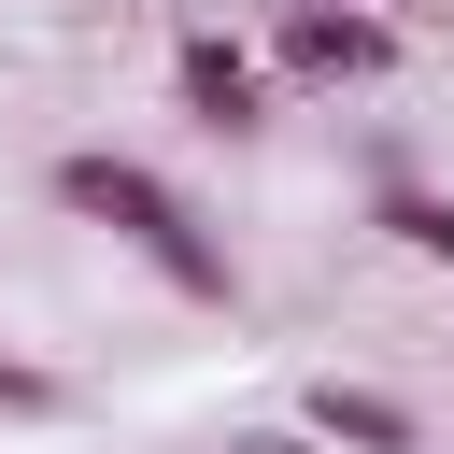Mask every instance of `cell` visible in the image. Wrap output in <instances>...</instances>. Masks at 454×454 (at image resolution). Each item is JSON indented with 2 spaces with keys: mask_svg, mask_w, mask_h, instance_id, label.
Returning a JSON list of instances; mask_svg holds the SVG:
<instances>
[{
  "mask_svg": "<svg viewBox=\"0 0 454 454\" xmlns=\"http://www.w3.org/2000/svg\"><path fill=\"white\" fill-rule=\"evenodd\" d=\"M43 199L71 213V227H99L114 255H142L184 312H241V270H227V241L199 227V199L156 170V156H114V142H71L57 170H43Z\"/></svg>",
  "mask_w": 454,
  "mask_h": 454,
  "instance_id": "1",
  "label": "cell"
},
{
  "mask_svg": "<svg viewBox=\"0 0 454 454\" xmlns=\"http://www.w3.org/2000/svg\"><path fill=\"white\" fill-rule=\"evenodd\" d=\"M383 71H397V14L383 0H270V85L340 99V85H383Z\"/></svg>",
  "mask_w": 454,
  "mask_h": 454,
  "instance_id": "2",
  "label": "cell"
},
{
  "mask_svg": "<svg viewBox=\"0 0 454 454\" xmlns=\"http://www.w3.org/2000/svg\"><path fill=\"white\" fill-rule=\"evenodd\" d=\"M170 99H184L213 142H255V128H270V57L227 43V28H184V43H170Z\"/></svg>",
  "mask_w": 454,
  "mask_h": 454,
  "instance_id": "3",
  "label": "cell"
},
{
  "mask_svg": "<svg viewBox=\"0 0 454 454\" xmlns=\"http://www.w3.org/2000/svg\"><path fill=\"white\" fill-rule=\"evenodd\" d=\"M298 426H312L326 454H426L411 397H383V383H340V369H312V383H298Z\"/></svg>",
  "mask_w": 454,
  "mask_h": 454,
  "instance_id": "4",
  "label": "cell"
},
{
  "mask_svg": "<svg viewBox=\"0 0 454 454\" xmlns=\"http://www.w3.org/2000/svg\"><path fill=\"white\" fill-rule=\"evenodd\" d=\"M369 227H383V241H397L411 270H454V199H440V184L383 170V184H369Z\"/></svg>",
  "mask_w": 454,
  "mask_h": 454,
  "instance_id": "5",
  "label": "cell"
},
{
  "mask_svg": "<svg viewBox=\"0 0 454 454\" xmlns=\"http://www.w3.org/2000/svg\"><path fill=\"white\" fill-rule=\"evenodd\" d=\"M57 411H71V383L28 369V355H0V426H57Z\"/></svg>",
  "mask_w": 454,
  "mask_h": 454,
  "instance_id": "6",
  "label": "cell"
},
{
  "mask_svg": "<svg viewBox=\"0 0 454 454\" xmlns=\"http://www.w3.org/2000/svg\"><path fill=\"white\" fill-rule=\"evenodd\" d=\"M227 454H312V426H255V440H227Z\"/></svg>",
  "mask_w": 454,
  "mask_h": 454,
  "instance_id": "7",
  "label": "cell"
}]
</instances>
